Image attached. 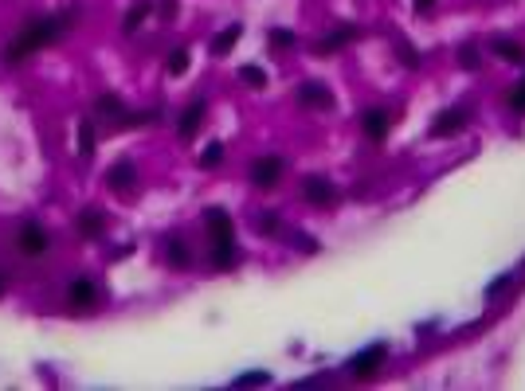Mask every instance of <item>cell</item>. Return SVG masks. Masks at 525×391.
Listing matches in <instances>:
<instances>
[{
  "label": "cell",
  "instance_id": "cell-1",
  "mask_svg": "<svg viewBox=\"0 0 525 391\" xmlns=\"http://www.w3.org/2000/svg\"><path fill=\"white\" fill-rule=\"evenodd\" d=\"M75 16V12H59V16H43V20H31L28 28L20 31V39L16 43H8V51H4V59L8 63H24V59L31 55V51H40L43 43H51V39L59 36L63 28H67V20Z\"/></svg>",
  "mask_w": 525,
  "mask_h": 391
},
{
  "label": "cell",
  "instance_id": "cell-2",
  "mask_svg": "<svg viewBox=\"0 0 525 391\" xmlns=\"http://www.w3.org/2000/svg\"><path fill=\"white\" fill-rule=\"evenodd\" d=\"M208 231H212V258H216L220 270H228L231 263H236V227H231L228 212H220V207H212L208 212Z\"/></svg>",
  "mask_w": 525,
  "mask_h": 391
},
{
  "label": "cell",
  "instance_id": "cell-3",
  "mask_svg": "<svg viewBox=\"0 0 525 391\" xmlns=\"http://www.w3.org/2000/svg\"><path fill=\"white\" fill-rule=\"evenodd\" d=\"M282 156H259L255 165H251V184L255 188H275L282 180Z\"/></svg>",
  "mask_w": 525,
  "mask_h": 391
},
{
  "label": "cell",
  "instance_id": "cell-4",
  "mask_svg": "<svg viewBox=\"0 0 525 391\" xmlns=\"http://www.w3.org/2000/svg\"><path fill=\"white\" fill-rule=\"evenodd\" d=\"M380 364H384V344H373V348H365L361 356H353V360H349V376L365 380V376H373Z\"/></svg>",
  "mask_w": 525,
  "mask_h": 391
},
{
  "label": "cell",
  "instance_id": "cell-5",
  "mask_svg": "<svg viewBox=\"0 0 525 391\" xmlns=\"http://www.w3.org/2000/svg\"><path fill=\"white\" fill-rule=\"evenodd\" d=\"M67 302H71V309H94L99 305V290H94L90 278H79V282H71Z\"/></svg>",
  "mask_w": 525,
  "mask_h": 391
},
{
  "label": "cell",
  "instance_id": "cell-6",
  "mask_svg": "<svg viewBox=\"0 0 525 391\" xmlns=\"http://www.w3.org/2000/svg\"><path fill=\"white\" fill-rule=\"evenodd\" d=\"M51 246V239H48V231H43L40 223H24L20 227V251L24 254H43Z\"/></svg>",
  "mask_w": 525,
  "mask_h": 391
},
{
  "label": "cell",
  "instance_id": "cell-7",
  "mask_svg": "<svg viewBox=\"0 0 525 391\" xmlns=\"http://www.w3.org/2000/svg\"><path fill=\"white\" fill-rule=\"evenodd\" d=\"M388 126H392V117H388V110H380V106L365 110V117H361V129H365L373 141H384V137H388Z\"/></svg>",
  "mask_w": 525,
  "mask_h": 391
},
{
  "label": "cell",
  "instance_id": "cell-8",
  "mask_svg": "<svg viewBox=\"0 0 525 391\" xmlns=\"http://www.w3.org/2000/svg\"><path fill=\"white\" fill-rule=\"evenodd\" d=\"M302 192H306L310 204H322V207L333 204V200H337V188L329 184V180H322V176H310L306 184H302Z\"/></svg>",
  "mask_w": 525,
  "mask_h": 391
},
{
  "label": "cell",
  "instance_id": "cell-9",
  "mask_svg": "<svg viewBox=\"0 0 525 391\" xmlns=\"http://www.w3.org/2000/svg\"><path fill=\"white\" fill-rule=\"evenodd\" d=\"M204 117H208V106H204V102H192V106L185 110V117H180V137H185V141H192V137H196V129L204 126Z\"/></svg>",
  "mask_w": 525,
  "mask_h": 391
},
{
  "label": "cell",
  "instance_id": "cell-10",
  "mask_svg": "<svg viewBox=\"0 0 525 391\" xmlns=\"http://www.w3.org/2000/svg\"><path fill=\"white\" fill-rule=\"evenodd\" d=\"M463 126H466V110H443L439 121L431 126V133L436 137H451V133H459Z\"/></svg>",
  "mask_w": 525,
  "mask_h": 391
},
{
  "label": "cell",
  "instance_id": "cell-11",
  "mask_svg": "<svg viewBox=\"0 0 525 391\" xmlns=\"http://www.w3.org/2000/svg\"><path fill=\"white\" fill-rule=\"evenodd\" d=\"M298 98H302L306 106H314V110H329V106H333V94H329L322 82H306V87L298 90Z\"/></svg>",
  "mask_w": 525,
  "mask_h": 391
},
{
  "label": "cell",
  "instance_id": "cell-12",
  "mask_svg": "<svg viewBox=\"0 0 525 391\" xmlns=\"http://www.w3.org/2000/svg\"><path fill=\"white\" fill-rule=\"evenodd\" d=\"M490 51H494L498 59H505V63H517V67H525V47H522V43H514V39H494V43H490Z\"/></svg>",
  "mask_w": 525,
  "mask_h": 391
},
{
  "label": "cell",
  "instance_id": "cell-13",
  "mask_svg": "<svg viewBox=\"0 0 525 391\" xmlns=\"http://www.w3.org/2000/svg\"><path fill=\"white\" fill-rule=\"evenodd\" d=\"M239 36H243V28H239V24H231V28H224V31H220L216 39H212V55H216V59H224V55H228V51H231V47H236V43H239Z\"/></svg>",
  "mask_w": 525,
  "mask_h": 391
},
{
  "label": "cell",
  "instance_id": "cell-14",
  "mask_svg": "<svg viewBox=\"0 0 525 391\" xmlns=\"http://www.w3.org/2000/svg\"><path fill=\"white\" fill-rule=\"evenodd\" d=\"M349 39H357V28H341V31H333L329 39H322V43L314 47V55H322V59L333 55V51L341 47V43H349Z\"/></svg>",
  "mask_w": 525,
  "mask_h": 391
},
{
  "label": "cell",
  "instance_id": "cell-15",
  "mask_svg": "<svg viewBox=\"0 0 525 391\" xmlns=\"http://www.w3.org/2000/svg\"><path fill=\"white\" fill-rule=\"evenodd\" d=\"M110 188H114V192H126L129 188V180H134V165H129V161H118V165L110 168Z\"/></svg>",
  "mask_w": 525,
  "mask_h": 391
},
{
  "label": "cell",
  "instance_id": "cell-16",
  "mask_svg": "<svg viewBox=\"0 0 525 391\" xmlns=\"http://www.w3.org/2000/svg\"><path fill=\"white\" fill-rule=\"evenodd\" d=\"M79 156L82 161L94 156V126H90V121H79Z\"/></svg>",
  "mask_w": 525,
  "mask_h": 391
},
{
  "label": "cell",
  "instance_id": "cell-17",
  "mask_svg": "<svg viewBox=\"0 0 525 391\" xmlns=\"http://www.w3.org/2000/svg\"><path fill=\"white\" fill-rule=\"evenodd\" d=\"M165 254L173 266H189V251H185V243L180 239H165Z\"/></svg>",
  "mask_w": 525,
  "mask_h": 391
},
{
  "label": "cell",
  "instance_id": "cell-18",
  "mask_svg": "<svg viewBox=\"0 0 525 391\" xmlns=\"http://www.w3.org/2000/svg\"><path fill=\"white\" fill-rule=\"evenodd\" d=\"M145 16H149V4H138V8H129V12H126V24H122V28H126L129 36H134V31H138L141 24H145Z\"/></svg>",
  "mask_w": 525,
  "mask_h": 391
},
{
  "label": "cell",
  "instance_id": "cell-19",
  "mask_svg": "<svg viewBox=\"0 0 525 391\" xmlns=\"http://www.w3.org/2000/svg\"><path fill=\"white\" fill-rule=\"evenodd\" d=\"M239 78L243 82H251V87H267V71L255 67V63H247V67H239Z\"/></svg>",
  "mask_w": 525,
  "mask_h": 391
},
{
  "label": "cell",
  "instance_id": "cell-20",
  "mask_svg": "<svg viewBox=\"0 0 525 391\" xmlns=\"http://www.w3.org/2000/svg\"><path fill=\"white\" fill-rule=\"evenodd\" d=\"M168 75H185V71H189V51L180 47V51H173V55H168Z\"/></svg>",
  "mask_w": 525,
  "mask_h": 391
},
{
  "label": "cell",
  "instance_id": "cell-21",
  "mask_svg": "<svg viewBox=\"0 0 525 391\" xmlns=\"http://www.w3.org/2000/svg\"><path fill=\"white\" fill-rule=\"evenodd\" d=\"M79 227H82L87 235H102V227H106V223H102V215H99V212H82Z\"/></svg>",
  "mask_w": 525,
  "mask_h": 391
},
{
  "label": "cell",
  "instance_id": "cell-22",
  "mask_svg": "<svg viewBox=\"0 0 525 391\" xmlns=\"http://www.w3.org/2000/svg\"><path fill=\"white\" fill-rule=\"evenodd\" d=\"M251 223H255V231H263V235H275V231H278V219H275V215H255Z\"/></svg>",
  "mask_w": 525,
  "mask_h": 391
},
{
  "label": "cell",
  "instance_id": "cell-23",
  "mask_svg": "<svg viewBox=\"0 0 525 391\" xmlns=\"http://www.w3.org/2000/svg\"><path fill=\"white\" fill-rule=\"evenodd\" d=\"M220 156H224V145L216 141V145H208V153L200 156V165H204V168H212V165H220Z\"/></svg>",
  "mask_w": 525,
  "mask_h": 391
},
{
  "label": "cell",
  "instance_id": "cell-24",
  "mask_svg": "<svg viewBox=\"0 0 525 391\" xmlns=\"http://www.w3.org/2000/svg\"><path fill=\"white\" fill-rule=\"evenodd\" d=\"M505 102H510L514 110H525V82H522V87L510 90V94H505Z\"/></svg>",
  "mask_w": 525,
  "mask_h": 391
},
{
  "label": "cell",
  "instance_id": "cell-25",
  "mask_svg": "<svg viewBox=\"0 0 525 391\" xmlns=\"http://www.w3.org/2000/svg\"><path fill=\"white\" fill-rule=\"evenodd\" d=\"M271 43H275V47H290L294 36H290V31H271Z\"/></svg>",
  "mask_w": 525,
  "mask_h": 391
},
{
  "label": "cell",
  "instance_id": "cell-26",
  "mask_svg": "<svg viewBox=\"0 0 525 391\" xmlns=\"http://www.w3.org/2000/svg\"><path fill=\"white\" fill-rule=\"evenodd\" d=\"M267 380H271L267 371H251V376H239L236 383H239V388H243V383H267Z\"/></svg>",
  "mask_w": 525,
  "mask_h": 391
},
{
  "label": "cell",
  "instance_id": "cell-27",
  "mask_svg": "<svg viewBox=\"0 0 525 391\" xmlns=\"http://www.w3.org/2000/svg\"><path fill=\"white\" fill-rule=\"evenodd\" d=\"M431 4H436V0H416V12H427Z\"/></svg>",
  "mask_w": 525,
  "mask_h": 391
},
{
  "label": "cell",
  "instance_id": "cell-28",
  "mask_svg": "<svg viewBox=\"0 0 525 391\" xmlns=\"http://www.w3.org/2000/svg\"><path fill=\"white\" fill-rule=\"evenodd\" d=\"M0 290H4V286H0Z\"/></svg>",
  "mask_w": 525,
  "mask_h": 391
}]
</instances>
